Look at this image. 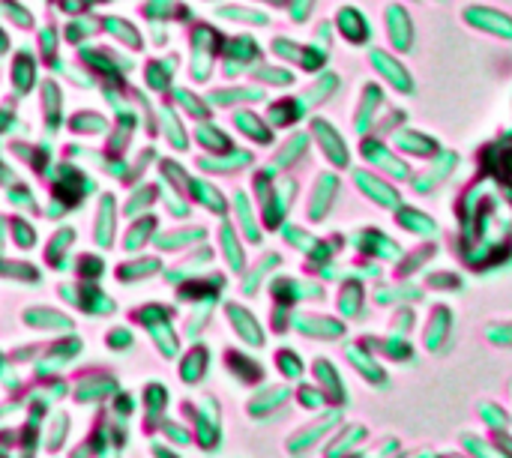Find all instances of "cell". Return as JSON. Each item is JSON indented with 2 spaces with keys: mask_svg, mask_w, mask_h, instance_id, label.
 <instances>
[{
  "mask_svg": "<svg viewBox=\"0 0 512 458\" xmlns=\"http://www.w3.org/2000/svg\"><path fill=\"white\" fill-rule=\"evenodd\" d=\"M360 159L366 162V168L384 174L393 183H408L414 177V165L411 159H405L387 138L381 135H363L360 138Z\"/></svg>",
  "mask_w": 512,
  "mask_h": 458,
  "instance_id": "1",
  "label": "cell"
},
{
  "mask_svg": "<svg viewBox=\"0 0 512 458\" xmlns=\"http://www.w3.org/2000/svg\"><path fill=\"white\" fill-rule=\"evenodd\" d=\"M369 66L378 75V81H384V87H390L399 96H414L417 93V78L408 69V63L402 60V54L381 48V45H369Z\"/></svg>",
  "mask_w": 512,
  "mask_h": 458,
  "instance_id": "2",
  "label": "cell"
},
{
  "mask_svg": "<svg viewBox=\"0 0 512 458\" xmlns=\"http://www.w3.org/2000/svg\"><path fill=\"white\" fill-rule=\"evenodd\" d=\"M462 168V156L450 147H441L429 162H426V171H414V177L408 180L411 192L417 198H432L444 183H450L456 177V171Z\"/></svg>",
  "mask_w": 512,
  "mask_h": 458,
  "instance_id": "3",
  "label": "cell"
},
{
  "mask_svg": "<svg viewBox=\"0 0 512 458\" xmlns=\"http://www.w3.org/2000/svg\"><path fill=\"white\" fill-rule=\"evenodd\" d=\"M348 243L354 246V252L360 258H369L378 264H396L405 252V246L393 234H387L384 228H375V225H363V228L351 231Z\"/></svg>",
  "mask_w": 512,
  "mask_h": 458,
  "instance_id": "4",
  "label": "cell"
},
{
  "mask_svg": "<svg viewBox=\"0 0 512 458\" xmlns=\"http://www.w3.org/2000/svg\"><path fill=\"white\" fill-rule=\"evenodd\" d=\"M309 135H312V141L318 144L321 156L330 162V168H333V171H345V168H351V162H354V150H351L348 138L342 135V129H339L333 120H327V117H312V123H309Z\"/></svg>",
  "mask_w": 512,
  "mask_h": 458,
  "instance_id": "5",
  "label": "cell"
},
{
  "mask_svg": "<svg viewBox=\"0 0 512 458\" xmlns=\"http://www.w3.org/2000/svg\"><path fill=\"white\" fill-rule=\"evenodd\" d=\"M351 183H354V189H357L372 207H378V210H390V213H393V210L405 201L399 183L387 180L384 174H378V171H372V168H366V165L351 168Z\"/></svg>",
  "mask_w": 512,
  "mask_h": 458,
  "instance_id": "6",
  "label": "cell"
},
{
  "mask_svg": "<svg viewBox=\"0 0 512 458\" xmlns=\"http://www.w3.org/2000/svg\"><path fill=\"white\" fill-rule=\"evenodd\" d=\"M462 21L489 36V39H498V42H512V15L501 6H492V3H468L462 6Z\"/></svg>",
  "mask_w": 512,
  "mask_h": 458,
  "instance_id": "7",
  "label": "cell"
},
{
  "mask_svg": "<svg viewBox=\"0 0 512 458\" xmlns=\"http://www.w3.org/2000/svg\"><path fill=\"white\" fill-rule=\"evenodd\" d=\"M384 36L390 51L396 54H411L417 48V21L405 3H387L384 6Z\"/></svg>",
  "mask_w": 512,
  "mask_h": 458,
  "instance_id": "8",
  "label": "cell"
},
{
  "mask_svg": "<svg viewBox=\"0 0 512 458\" xmlns=\"http://www.w3.org/2000/svg\"><path fill=\"white\" fill-rule=\"evenodd\" d=\"M390 108L387 102V90L381 81H366L360 87V99H357V108H354V132L363 138V135H375V126L381 120V114Z\"/></svg>",
  "mask_w": 512,
  "mask_h": 458,
  "instance_id": "9",
  "label": "cell"
},
{
  "mask_svg": "<svg viewBox=\"0 0 512 458\" xmlns=\"http://www.w3.org/2000/svg\"><path fill=\"white\" fill-rule=\"evenodd\" d=\"M453 336H456V312L447 303L432 306L426 324H423V351L429 354H447L453 348Z\"/></svg>",
  "mask_w": 512,
  "mask_h": 458,
  "instance_id": "10",
  "label": "cell"
},
{
  "mask_svg": "<svg viewBox=\"0 0 512 458\" xmlns=\"http://www.w3.org/2000/svg\"><path fill=\"white\" fill-rule=\"evenodd\" d=\"M333 27H336V33H339L348 45H354V48H369L372 39H375L372 18H369L357 3L339 6L336 15H333Z\"/></svg>",
  "mask_w": 512,
  "mask_h": 458,
  "instance_id": "11",
  "label": "cell"
},
{
  "mask_svg": "<svg viewBox=\"0 0 512 458\" xmlns=\"http://www.w3.org/2000/svg\"><path fill=\"white\" fill-rule=\"evenodd\" d=\"M339 192H342V177L336 171H321L315 174L312 180V189H309V201H306V216L309 222H324L336 201H339Z\"/></svg>",
  "mask_w": 512,
  "mask_h": 458,
  "instance_id": "12",
  "label": "cell"
},
{
  "mask_svg": "<svg viewBox=\"0 0 512 458\" xmlns=\"http://www.w3.org/2000/svg\"><path fill=\"white\" fill-rule=\"evenodd\" d=\"M426 300V288L414 279H396V282H375L372 288V303L381 309H396V306H417Z\"/></svg>",
  "mask_w": 512,
  "mask_h": 458,
  "instance_id": "13",
  "label": "cell"
},
{
  "mask_svg": "<svg viewBox=\"0 0 512 458\" xmlns=\"http://www.w3.org/2000/svg\"><path fill=\"white\" fill-rule=\"evenodd\" d=\"M390 144H393L405 159H420V162H429V159L444 147L432 132L417 129V126H408V123L390 135Z\"/></svg>",
  "mask_w": 512,
  "mask_h": 458,
  "instance_id": "14",
  "label": "cell"
},
{
  "mask_svg": "<svg viewBox=\"0 0 512 458\" xmlns=\"http://www.w3.org/2000/svg\"><path fill=\"white\" fill-rule=\"evenodd\" d=\"M393 222H396L399 231H405V234H411V237H417V240H435V237L441 234L438 219H435L432 213H426L423 207L408 204V201H402V204L393 210Z\"/></svg>",
  "mask_w": 512,
  "mask_h": 458,
  "instance_id": "15",
  "label": "cell"
},
{
  "mask_svg": "<svg viewBox=\"0 0 512 458\" xmlns=\"http://www.w3.org/2000/svg\"><path fill=\"white\" fill-rule=\"evenodd\" d=\"M363 348H369L375 357H381L384 363H414L417 357V345L408 336H396V333H384V336H363L360 339Z\"/></svg>",
  "mask_w": 512,
  "mask_h": 458,
  "instance_id": "16",
  "label": "cell"
},
{
  "mask_svg": "<svg viewBox=\"0 0 512 458\" xmlns=\"http://www.w3.org/2000/svg\"><path fill=\"white\" fill-rule=\"evenodd\" d=\"M345 357H348L351 369H354L369 387H381V390L390 387V372L384 369V360L375 357L369 348H363L360 342H357V345H345Z\"/></svg>",
  "mask_w": 512,
  "mask_h": 458,
  "instance_id": "17",
  "label": "cell"
},
{
  "mask_svg": "<svg viewBox=\"0 0 512 458\" xmlns=\"http://www.w3.org/2000/svg\"><path fill=\"white\" fill-rule=\"evenodd\" d=\"M294 330L306 339H321V342H339L348 333V324L333 315H297Z\"/></svg>",
  "mask_w": 512,
  "mask_h": 458,
  "instance_id": "18",
  "label": "cell"
},
{
  "mask_svg": "<svg viewBox=\"0 0 512 458\" xmlns=\"http://www.w3.org/2000/svg\"><path fill=\"white\" fill-rule=\"evenodd\" d=\"M297 180L294 177H285V180H279L276 186H273V192L261 201L264 204V222L270 225V228H279V225H285V216H288V210H291V204H294V198H297Z\"/></svg>",
  "mask_w": 512,
  "mask_h": 458,
  "instance_id": "19",
  "label": "cell"
},
{
  "mask_svg": "<svg viewBox=\"0 0 512 458\" xmlns=\"http://www.w3.org/2000/svg\"><path fill=\"white\" fill-rule=\"evenodd\" d=\"M336 309H339V318L342 321H363L366 318V309H369V291H366V282L360 279H345L339 294H336Z\"/></svg>",
  "mask_w": 512,
  "mask_h": 458,
  "instance_id": "20",
  "label": "cell"
},
{
  "mask_svg": "<svg viewBox=\"0 0 512 458\" xmlns=\"http://www.w3.org/2000/svg\"><path fill=\"white\" fill-rule=\"evenodd\" d=\"M312 375H315L321 393L327 396V402H333V405H339V408L351 402L348 387H345V378H342V372H339V366H336L333 360L318 357V360L312 363Z\"/></svg>",
  "mask_w": 512,
  "mask_h": 458,
  "instance_id": "21",
  "label": "cell"
},
{
  "mask_svg": "<svg viewBox=\"0 0 512 458\" xmlns=\"http://www.w3.org/2000/svg\"><path fill=\"white\" fill-rule=\"evenodd\" d=\"M339 423H342V414H339V411H330V414H324L318 423H312V426L300 429V432L291 438V444H288L291 456H303V453H309L312 447H318L321 441H327Z\"/></svg>",
  "mask_w": 512,
  "mask_h": 458,
  "instance_id": "22",
  "label": "cell"
},
{
  "mask_svg": "<svg viewBox=\"0 0 512 458\" xmlns=\"http://www.w3.org/2000/svg\"><path fill=\"white\" fill-rule=\"evenodd\" d=\"M273 297L282 303V306H291V303H303V300H324L327 297V288L321 282H309V279H276L273 282Z\"/></svg>",
  "mask_w": 512,
  "mask_h": 458,
  "instance_id": "23",
  "label": "cell"
},
{
  "mask_svg": "<svg viewBox=\"0 0 512 458\" xmlns=\"http://www.w3.org/2000/svg\"><path fill=\"white\" fill-rule=\"evenodd\" d=\"M435 255H438V243L435 240H420L417 249H405L402 258L393 264L396 279H414L417 273H423L435 261Z\"/></svg>",
  "mask_w": 512,
  "mask_h": 458,
  "instance_id": "24",
  "label": "cell"
},
{
  "mask_svg": "<svg viewBox=\"0 0 512 458\" xmlns=\"http://www.w3.org/2000/svg\"><path fill=\"white\" fill-rule=\"evenodd\" d=\"M369 444V429L360 423H348L336 438H330L327 444V458H348L351 453L363 450Z\"/></svg>",
  "mask_w": 512,
  "mask_h": 458,
  "instance_id": "25",
  "label": "cell"
},
{
  "mask_svg": "<svg viewBox=\"0 0 512 458\" xmlns=\"http://www.w3.org/2000/svg\"><path fill=\"white\" fill-rule=\"evenodd\" d=\"M339 87H342V75L339 72H333V69H324V72H318V78L303 90V102H306V108L312 111V108H318V105H324V102H330L336 93H339Z\"/></svg>",
  "mask_w": 512,
  "mask_h": 458,
  "instance_id": "26",
  "label": "cell"
},
{
  "mask_svg": "<svg viewBox=\"0 0 512 458\" xmlns=\"http://www.w3.org/2000/svg\"><path fill=\"white\" fill-rule=\"evenodd\" d=\"M267 114H270V126H273V129H288V126L300 123V120L309 114V108H306V102H303L300 96H291V99L273 102Z\"/></svg>",
  "mask_w": 512,
  "mask_h": 458,
  "instance_id": "27",
  "label": "cell"
},
{
  "mask_svg": "<svg viewBox=\"0 0 512 458\" xmlns=\"http://www.w3.org/2000/svg\"><path fill=\"white\" fill-rule=\"evenodd\" d=\"M309 144H312V135H309V132H294V135H288V141L279 147V153H276V159H273L270 168L279 171V168H291V165L303 162L306 153H309Z\"/></svg>",
  "mask_w": 512,
  "mask_h": 458,
  "instance_id": "28",
  "label": "cell"
},
{
  "mask_svg": "<svg viewBox=\"0 0 512 458\" xmlns=\"http://www.w3.org/2000/svg\"><path fill=\"white\" fill-rule=\"evenodd\" d=\"M477 417H480V423L486 426L489 435L512 432V414L504 405H498V402H489V399L480 402V405H477Z\"/></svg>",
  "mask_w": 512,
  "mask_h": 458,
  "instance_id": "29",
  "label": "cell"
},
{
  "mask_svg": "<svg viewBox=\"0 0 512 458\" xmlns=\"http://www.w3.org/2000/svg\"><path fill=\"white\" fill-rule=\"evenodd\" d=\"M234 123H237L240 132H243L246 138H252L255 144H264V147L273 144V132H276V129H273L264 117H258L255 111H240V114L234 117Z\"/></svg>",
  "mask_w": 512,
  "mask_h": 458,
  "instance_id": "30",
  "label": "cell"
},
{
  "mask_svg": "<svg viewBox=\"0 0 512 458\" xmlns=\"http://www.w3.org/2000/svg\"><path fill=\"white\" fill-rule=\"evenodd\" d=\"M459 444H462V450H465L468 458H507L501 453V447L495 444L492 435L486 438V435H477V432H462Z\"/></svg>",
  "mask_w": 512,
  "mask_h": 458,
  "instance_id": "31",
  "label": "cell"
},
{
  "mask_svg": "<svg viewBox=\"0 0 512 458\" xmlns=\"http://www.w3.org/2000/svg\"><path fill=\"white\" fill-rule=\"evenodd\" d=\"M423 288L426 291H438V294H459L465 288V279L456 270H429Z\"/></svg>",
  "mask_w": 512,
  "mask_h": 458,
  "instance_id": "32",
  "label": "cell"
},
{
  "mask_svg": "<svg viewBox=\"0 0 512 458\" xmlns=\"http://www.w3.org/2000/svg\"><path fill=\"white\" fill-rule=\"evenodd\" d=\"M231 318H234V327H237V333L249 342V345H255V348H261L264 345V330H261V324L246 312V309H240V306H231Z\"/></svg>",
  "mask_w": 512,
  "mask_h": 458,
  "instance_id": "33",
  "label": "cell"
},
{
  "mask_svg": "<svg viewBox=\"0 0 512 458\" xmlns=\"http://www.w3.org/2000/svg\"><path fill=\"white\" fill-rule=\"evenodd\" d=\"M327 63H330V48H324L318 42H309V45H303V54H300L297 66L303 72H309V75H318V72L327 69Z\"/></svg>",
  "mask_w": 512,
  "mask_h": 458,
  "instance_id": "34",
  "label": "cell"
},
{
  "mask_svg": "<svg viewBox=\"0 0 512 458\" xmlns=\"http://www.w3.org/2000/svg\"><path fill=\"white\" fill-rule=\"evenodd\" d=\"M420 327V315H417V306H396L393 309V318H390V333L396 336H414V330Z\"/></svg>",
  "mask_w": 512,
  "mask_h": 458,
  "instance_id": "35",
  "label": "cell"
},
{
  "mask_svg": "<svg viewBox=\"0 0 512 458\" xmlns=\"http://www.w3.org/2000/svg\"><path fill=\"white\" fill-rule=\"evenodd\" d=\"M255 78L264 81V84H270V87H294L297 84V75L288 66H273V63L258 66Z\"/></svg>",
  "mask_w": 512,
  "mask_h": 458,
  "instance_id": "36",
  "label": "cell"
},
{
  "mask_svg": "<svg viewBox=\"0 0 512 458\" xmlns=\"http://www.w3.org/2000/svg\"><path fill=\"white\" fill-rule=\"evenodd\" d=\"M486 342L492 348H501V351H512V321H492L486 330H483Z\"/></svg>",
  "mask_w": 512,
  "mask_h": 458,
  "instance_id": "37",
  "label": "cell"
},
{
  "mask_svg": "<svg viewBox=\"0 0 512 458\" xmlns=\"http://www.w3.org/2000/svg\"><path fill=\"white\" fill-rule=\"evenodd\" d=\"M408 123V111H402V108H387L384 114H381V120H378V126H375V135H381V138H390L396 129H402Z\"/></svg>",
  "mask_w": 512,
  "mask_h": 458,
  "instance_id": "38",
  "label": "cell"
},
{
  "mask_svg": "<svg viewBox=\"0 0 512 458\" xmlns=\"http://www.w3.org/2000/svg\"><path fill=\"white\" fill-rule=\"evenodd\" d=\"M282 237L297 249V252H312L315 249V243H318V237L312 234V231H306V228H300V225H285L282 228Z\"/></svg>",
  "mask_w": 512,
  "mask_h": 458,
  "instance_id": "39",
  "label": "cell"
},
{
  "mask_svg": "<svg viewBox=\"0 0 512 458\" xmlns=\"http://www.w3.org/2000/svg\"><path fill=\"white\" fill-rule=\"evenodd\" d=\"M276 363H279V372L288 378V381H297V378H303V372H306V363H303V357L297 354V351H279V357H276Z\"/></svg>",
  "mask_w": 512,
  "mask_h": 458,
  "instance_id": "40",
  "label": "cell"
},
{
  "mask_svg": "<svg viewBox=\"0 0 512 458\" xmlns=\"http://www.w3.org/2000/svg\"><path fill=\"white\" fill-rule=\"evenodd\" d=\"M270 48H273V54H276V57H282L285 63H300L303 45H300L297 39H291V36H276Z\"/></svg>",
  "mask_w": 512,
  "mask_h": 458,
  "instance_id": "41",
  "label": "cell"
},
{
  "mask_svg": "<svg viewBox=\"0 0 512 458\" xmlns=\"http://www.w3.org/2000/svg\"><path fill=\"white\" fill-rule=\"evenodd\" d=\"M351 279H360V282H378L384 276V264L378 261H369V258H360L351 270H345Z\"/></svg>",
  "mask_w": 512,
  "mask_h": 458,
  "instance_id": "42",
  "label": "cell"
},
{
  "mask_svg": "<svg viewBox=\"0 0 512 458\" xmlns=\"http://www.w3.org/2000/svg\"><path fill=\"white\" fill-rule=\"evenodd\" d=\"M237 213H240V219H243V228H246L249 240H261V231H258V225H255V216H252L249 198H246L243 192H237Z\"/></svg>",
  "mask_w": 512,
  "mask_h": 458,
  "instance_id": "43",
  "label": "cell"
},
{
  "mask_svg": "<svg viewBox=\"0 0 512 458\" xmlns=\"http://www.w3.org/2000/svg\"><path fill=\"white\" fill-rule=\"evenodd\" d=\"M297 399H300V405L303 408H309V411H321V408H327V396L321 393V387L315 384V387H300L297 390Z\"/></svg>",
  "mask_w": 512,
  "mask_h": 458,
  "instance_id": "44",
  "label": "cell"
},
{
  "mask_svg": "<svg viewBox=\"0 0 512 458\" xmlns=\"http://www.w3.org/2000/svg\"><path fill=\"white\" fill-rule=\"evenodd\" d=\"M315 3H318V0H291V3H288V15H291V21H297V24L309 21V15H312Z\"/></svg>",
  "mask_w": 512,
  "mask_h": 458,
  "instance_id": "45",
  "label": "cell"
},
{
  "mask_svg": "<svg viewBox=\"0 0 512 458\" xmlns=\"http://www.w3.org/2000/svg\"><path fill=\"white\" fill-rule=\"evenodd\" d=\"M372 453H375V458H396L402 453V441L399 438H384Z\"/></svg>",
  "mask_w": 512,
  "mask_h": 458,
  "instance_id": "46",
  "label": "cell"
},
{
  "mask_svg": "<svg viewBox=\"0 0 512 458\" xmlns=\"http://www.w3.org/2000/svg\"><path fill=\"white\" fill-rule=\"evenodd\" d=\"M30 81H33V63L30 60H18V66H15V84L21 90H27Z\"/></svg>",
  "mask_w": 512,
  "mask_h": 458,
  "instance_id": "47",
  "label": "cell"
},
{
  "mask_svg": "<svg viewBox=\"0 0 512 458\" xmlns=\"http://www.w3.org/2000/svg\"><path fill=\"white\" fill-rule=\"evenodd\" d=\"M201 138H204V144H207V147H219V150H228V147H231V141H228L222 132H213V126H204Z\"/></svg>",
  "mask_w": 512,
  "mask_h": 458,
  "instance_id": "48",
  "label": "cell"
},
{
  "mask_svg": "<svg viewBox=\"0 0 512 458\" xmlns=\"http://www.w3.org/2000/svg\"><path fill=\"white\" fill-rule=\"evenodd\" d=\"M333 36H336V27H333V21H321V24L315 27V42H318V45H324V48H330Z\"/></svg>",
  "mask_w": 512,
  "mask_h": 458,
  "instance_id": "49",
  "label": "cell"
},
{
  "mask_svg": "<svg viewBox=\"0 0 512 458\" xmlns=\"http://www.w3.org/2000/svg\"><path fill=\"white\" fill-rule=\"evenodd\" d=\"M495 438V444L501 447V453L507 458H512V432H504V435H492Z\"/></svg>",
  "mask_w": 512,
  "mask_h": 458,
  "instance_id": "50",
  "label": "cell"
},
{
  "mask_svg": "<svg viewBox=\"0 0 512 458\" xmlns=\"http://www.w3.org/2000/svg\"><path fill=\"white\" fill-rule=\"evenodd\" d=\"M435 450L432 447H417V450H402L396 458H432Z\"/></svg>",
  "mask_w": 512,
  "mask_h": 458,
  "instance_id": "51",
  "label": "cell"
},
{
  "mask_svg": "<svg viewBox=\"0 0 512 458\" xmlns=\"http://www.w3.org/2000/svg\"><path fill=\"white\" fill-rule=\"evenodd\" d=\"M348 458H375V453H372V450H369V453H366V450H357V453H351Z\"/></svg>",
  "mask_w": 512,
  "mask_h": 458,
  "instance_id": "52",
  "label": "cell"
},
{
  "mask_svg": "<svg viewBox=\"0 0 512 458\" xmlns=\"http://www.w3.org/2000/svg\"><path fill=\"white\" fill-rule=\"evenodd\" d=\"M432 458H468L465 453H435Z\"/></svg>",
  "mask_w": 512,
  "mask_h": 458,
  "instance_id": "53",
  "label": "cell"
},
{
  "mask_svg": "<svg viewBox=\"0 0 512 458\" xmlns=\"http://www.w3.org/2000/svg\"><path fill=\"white\" fill-rule=\"evenodd\" d=\"M510 399H512V381H510Z\"/></svg>",
  "mask_w": 512,
  "mask_h": 458,
  "instance_id": "54",
  "label": "cell"
},
{
  "mask_svg": "<svg viewBox=\"0 0 512 458\" xmlns=\"http://www.w3.org/2000/svg\"><path fill=\"white\" fill-rule=\"evenodd\" d=\"M405 3H417V0H405Z\"/></svg>",
  "mask_w": 512,
  "mask_h": 458,
  "instance_id": "55",
  "label": "cell"
},
{
  "mask_svg": "<svg viewBox=\"0 0 512 458\" xmlns=\"http://www.w3.org/2000/svg\"><path fill=\"white\" fill-rule=\"evenodd\" d=\"M435 3H441V0H435Z\"/></svg>",
  "mask_w": 512,
  "mask_h": 458,
  "instance_id": "56",
  "label": "cell"
},
{
  "mask_svg": "<svg viewBox=\"0 0 512 458\" xmlns=\"http://www.w3.org/2000/svg\"><path fill=\"white\" fill-rule=\"evenodd\" d=\"M270 3H273V0H270Z\"/></svg>",
  "mask_w": 512,
  "mask_h": 458,
  "instance_id": "57",
  "label": "cell"
}]
</instances>
